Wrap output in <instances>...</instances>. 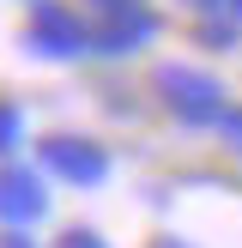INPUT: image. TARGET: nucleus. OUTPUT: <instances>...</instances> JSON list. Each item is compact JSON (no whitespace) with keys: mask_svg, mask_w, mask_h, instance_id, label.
Wrapping results in <instances>:
<instances>
[{"mask_svg":"<svg viewBox=\"0 0 242 248\" xmlns=\"http://www.w3.org/2000/svg\"><path fill=\"white\" fill-rule=\"evenodd\" d=\"M60 248H103V242H97V236H91V230H73V236H67V242H60Z\"/></svg>","mask_w":242,"mask_h":248,"instance_id":"nucleus-1","label":"nucleus"}]
</instances>
